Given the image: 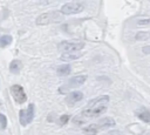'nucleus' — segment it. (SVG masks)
Listing matches in <instances>:
<instances>
[{"instance_id": "nucleus-1", "label": "nucleus", "mask_w": 150, "mask_h": 135, "mask_svg": "<svg viewBox=\"0 0 150 135\" xmlns=\"http://www.w3.org/2000/svg\"><path fill=\"white\" fill-rule=\"evenodd\" d=\"M114 126H115L114 119H111V117H104V119L100 120L98 122L93 123V124L86 127L84 128V133L88 134V135H94V134H96L101 129H107V128H110V127H114Z\"/></svg>"}, {"instance_id": "nucleus-2", "label": "nucleus", "mask_w": 150, "mask_h": 135, "mask_svg": "<svg viewBox=\"0 0 150 135\" xmlns=\"http://www.w3.org/2000/svg\"><path fill=\"white\" fill-rule=\"evenodd\" d=\"M61 20H62L61 12H48V13H43V14H41V15L38 16V19H36V25L45 26V25L59 22V21H61Z\"/></svg>"}, {"instance_id": "nucleus-3", "label": "nucleus", "mask_w": 150, "mask_h": 135, "mask_svg": "<svg viewBox=\"0 0 150 135\" xmlns=\"http://www.w3.org/2000/svg\"><path fill=\"white\" fill-rule=\"evenodd\" d=\"M84 47L83 41H63L59 45V49L63 53H69V52H79Z\"/></svg>"}, {"instance_id": "nucleus-4", "label": "nucleus", "mask_w": 150, "mask_h": 135, "mask_svg": "<svg viewBox=\"0 0 150 135\" xmlns=\"http://www.w3.org/2000/svg\"><path fill=\"white\" fill-rule=\"evenodd\" d=\"M83 9V4L80 1H73V2H67L61 7V13L62 14H76L80 13Z\"/></svg>"}, {"instance_id": "nucleus-5", "label": "nucleus", "mask_w": 150, "mask_h": 135, "mask_svg": "<svg viewBox=\"0 0 150 135\" xmlns=\"http://www.w3.org/2000/svg\"><path fill=\"white\" fill-rule=\"evenodd\" d=\"M11 93H12V96L15 100L16 103H23V102H26L27 95H26L23 88L20 85H13L11 87Z\"/></svg>"}, {"instance_id": "nucleus-6", "label": "nucleus", "mask_w": 150, "mask_h": 135, "mask_svg": "<svg viewBox=\"0 0 150 135\" xmlns=\"http://www.w3.org/2000/svg\"><path fill=\"white\" fill-rule=\"evenodd\" d=\"M107 110V106H102V107H91V108H86L82 112V116L86 117H97L101 114H103Z\"/></svg>"}, {"instance_id": "nucleus-7", "label": "nucleus", "mask_w": 150, "mask_h": 135, "mask_svg": "<svg viewBox=\"0 0 150 135\" xmlns=\"http://www.w3.org/2000/svg\"><path fill=\"white\" fill-rule=\"evenodd\" d=\"M109 102V96L108 95H101L98 97H95L94 100H90L87 104L86 108H91V107H102V106H108Z\"/></svg>"}, {"instance_id": "nucleus-8", "label": "nucleus", "mask_w": 150, "mask_h": 135, "mask_svg": "<svg viewBox=\"0 0 150 135\" xmlns=\"http://www.w3.org/2000/svg\"><path fill=\"white\" fill-rule=\"evenodd\" d=\"M87 80V76L86 75H75L73 76L69 81H68V85H67V89L69 88H75V87H80L81 85H83V82Z\"/></svg>"}, {"instance_id": "nucleus-9", "label": "nucleus", "mask_w": 150, "mask_h": 135, "mask_svg": "<svg viewBox=\"0 0 150 135\" xmlns=\"http://www.w3.org/2000/svg\"><path fill=\"white\" fill-rule=\"evenodd\" d=\"M82 97H83V94L81 93V92H71V93H69L68 95H67V97H66V101L68 102V103H75V102H79L80 100H82Z\"/></svg>"}, {"instance_id": "nucleus-10", "label": "nucleus", "mask_w": 150, "mask_h": 135, "mask_svg": "<svg viewBox=\"0 0 150 135\" xmlns=\"http://www.w3.org/2000/svg\"><path fill=\"white\" fill-rule=\"evenodd\" d=\"M81 56L80 52H69V53H62L61 55V60L63 61H71V60H76Z\"/></svg>"}, {"instance_id": "nucleus-11", "label": "nucleus", "mask_w": 150, "mask_h": 135, "mask_svg": "<svg viewBox=\"0 0 150 135\" xmlns=\"http://www.w3.org/2000/svg\"><path fill=\"white\" fill-rule=\"evenodd\" d=\"M34 112H35V107H34V103H29L28 104V108L26 109V122L29 123L33 121L34 119Z\"/></svg>"}, {"instance_id": "nucleus-12", "label": "nucleus", "mask_w": 150, "mask_h": 135, "mask_svg": "<svg viewBox=\"0 0 150 135\" xmlns=\"http://www.w3.org/2000/svg\"><path fill=\"white\" fill-rule=\"evenodd\" d=\"M136 115L143 121V122H146V123H150V112L146 110V109H141L136 113Z\"/></svg>"}, {"instance_id": "nucleus-13", "label": "nucleus", "mask_w": 150, "mask_h": 135, "mask_svg": "<svg viewBox=\"0 0 150 135\" xmlns=\"http://www.w3.org/2000/svg\"><path fill=\"white\" fill-rule=\"evenodd\" d=\"M21 69V61L19 60H13L11 63H9V72L13 73V74H18Z\"/></svg>"}, {"instance_id": "nucleus-14", "label": "nucleus", "mask_w": 150, "mask_h": 135, "mask_svg": "<svg viewBox=\"0 0 150 135\" xmlns=\"http://www.w3.org/2000/svg\"><path fill=\"white\" fill-rule=\"evenodd\" d=\"M70 70H71V68H70L69 65H61V66H59L57 69H56L57 74L61 75V76H63V75H69Z\"/></svg>"}, {"instance_id": "nucleus-15", "label": "nucleus", "mask_w": 150, "mask_h": 135, "mask_svg": "<svg viewBox=\"0 0 150 135\" xmlns=\"http://www.w3.org/2000/svg\"><path fill=\"white\" fill-rule=\"evenodd\" d=\"M11 42H12V38H11L9 35H2V36L0 38V46H1V47H6V46H8Z\"/></svg>"}, {"instance_id": "nucleus-16", "label": "nucleus", "mask_w": 150, "mask_h": 135, "mask_svg": "<svg viewBox=\"0 0 150 135\" xmlns=\"http://www.w3.org/2000/svg\"><path fill=\"white\" fill-rule=\"evenodd\" d=\"M150 38V34L148 32H138L135 36L136 40H139V41H143V40H148Z\"/></svg>"}, {"instance_id": "nucleus-17", "label": "nucleus", "mask_w": 150, "mask_h": 135, "mask_svg": "<svg viewBox=\"0 0 150 135\" xmlns=\"http://www.w3.org/2000/svg\"><path fill=\"white\" fill-rule=\"evenodd\" d=\"M19 116H20V123H21V126H26L27 124V122H26V110L21 109L19 112Z\"/></svg>"}, {"instance_id": "nucleus-18", "label": "nucleus", "mask_w": 150, "mask_h": 135, "mask_svg": "<svg viewBox=\"0 0 150 135\" xmlns=\"http://www.w3.org/2000/svg\"><path fill=\"white\" fill-rule=\"evenodd\" d=\"M6 127H7V119L4 114H0V128L5 129Z\"/></svg>"}, {"instance_id": "nucleus-19", "label": "nucleus", "mask_w": 150, "mask_h": 135, "mask_svg": "<svg viewBox=\"0 0 150 135\" xmlns=\"http://www.w3.org/2000/svg\"><path fill=\"white\" fill-rule=\"evenodd\" d=\"M68 120H69V115H61L59 122H60L61 126H63V124H66L68 122Z\"/></svg>"}, {"instance_id": "nucleus-20", "label": "nucleus", "mask_w": 150, "mask_h": 135, "mask_svg": "<svg viewBox=\"0 0 150 135\" xmlns=\"http://www.w3.org/2000/svg\"><path fill=\"white\" fill-rule=\"evenodd\" d=\"M138 25H149L150 23V19H139L137 21Z\"/></svg>"}, {"instance_id": "nucleus-21", "label": "nucleus", "mask_w": 150, "mask_h": 135, "mask_svg": "<svg viewBox=\"0 0 150 135\" xmlns=\"http://www.w3.org/2000/svg\"><path fill=\"white\" fill-rule=\"evenodd\" d=\"M142 50H143L144 54H150V46H144L142 48Z\"/></svg>"}]
</instances>
